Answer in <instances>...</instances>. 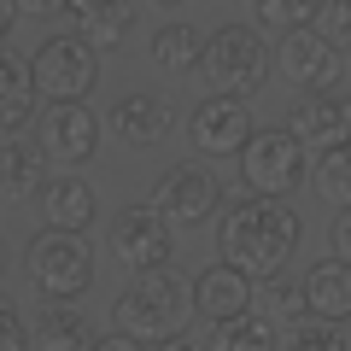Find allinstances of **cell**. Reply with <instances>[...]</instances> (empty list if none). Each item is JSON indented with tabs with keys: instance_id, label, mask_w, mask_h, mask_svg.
<instances>
[{
	"instance_id": "1",
	"label": "cell",
	"mask_w": 351,
	"mask_h": 351,
	"mask_svg": "<svg viewBox=\"0 0 351 351\" xmlns=\"http://www.w3.org/2000/svg\"><path fill=\"white\" fill-rule=\"evenodd\" d=\"M217 246H223L228 263H240L246 276L269 281L287 269V258L299 252V217H293L287 199H263V193H252V199L228 205L223 223H217Z\"/></svg>"
},
{
	"instance_id": "2",
	"label": "cell",
	"mask_w": 351,
	"mask_h": 351,
	"mask_svg": "<svg viewBox=\"0 0 351 351\" xmlns=\"http://www.w3.org/2000/svg\"><path fill=\"white\" fill-rule=\"evenodd\" d=\"M188 316H193V287H182L170 269H135L129 287L112 299V328L147 339V346L176 339Z\"/></svg>"
},
{
	"instance_id": "3",
	"label": "cell",
	"mask_w": 351,
	"mask_h": 351,
	"mask_svg": "<svg viewBox=\"0 0 351 351\" xmlns=\"http://www.w3.org/2000/svg\"><path fill=\"white\" fill-rule=\"evenodd\" d=\"M29 287L41 299H59V304H76L88 287H94V246L88 234H71V228H41L29 240Z\"/></svg>"
},
{
	"instance_id": "4",
	"label": "cell",
	"mask_w": 351,
	"mask_h": 351,
	"mask_svg": "<svg viewBox=\"0 0 351 351\" xmlns=\"http://www.w3.org/2000/svg\"><path fill=\"white\" fill-rule=\"evenodd\" d=\"M205 88L211 94H258L269 82V41L258 36V24H223L211 29V47H205V64H199Z\"/></svg>"
},
{
	"instance_id": "5",
	"label": "cell",
	"mask_w": 351,
	"mask_h": 351,
	"mask_svg": "<svg viewBox=\"0 0 351 351\" xmlns=\"http://www.w3.org/2000/svg\"><path fill=\"white\" fill-rule=\"evenodd\" d=\"M29 71H36V88L47 106H64V100H88V88L100 82V47L88 36H47L36 47V59H29Z\"/></svg>"
},
{
	"instance_id": "6",
	"label": "cell",
	"mask_w": 351,
	"mask_h": 351,
	"mask_svg": "<svg viewBox=\"0 0 351 351\" xmlns=\"http://www.w3.org/2000/svg\"><path fill=\"white\" fill-rule=\"evenodd\" d=\"M240 176H246V188L263 193V199H287L304 182V141L293 135L287 123L258 129V135L246 141V152H240Z\"/></svg>"
},
{
	"instance_id": "7",
	"label": "cell",
	"mask_w": 351,
	"mask_h": 351,
	"mask_svg": "<svg viewBox=\"0 0 351 351\" xmlns=\"http://www.w3.org/2000/svg\"><path fill=\"white\" fill-rule=\"evenodd\" d=\"M152 211L170 228H205L217 211H223V182L199 164H170V170L152 182Z\"/></svg>"
},
{
	"instance_id": "8",
	"label": "cell",
	"mask_w": 351,
	"mask_h": 351,
	"mask_svg": "<svg viewBox=\"0 0 351 351\" xmlns=\"http://www.w3.org/2000/svg\"><path fill=\"white\" fill-rule=\"evenodd\" d=\"M252 135H258V123L240 94H205L188 117V141L199 158H240Z\"/></svg>"
},
{
	"instance_id": "9",
	"label": "cell",
	"mask_w": 351,
	"mask_h": 351,
	"mask_svg": "<svg viewBox=\"0 0 351 351\" xmlns=\"http://www.w3.org/2000/svg\"><path fill=\"white\" fill-rule=\"evenodd\" d=\"M112 258L123 269H170V252H176V234L152 205H123L112 217V234H106Z\"/></svg>"
},
{
	"instance_id": "10",
	"label": "cell",
	"mask_w": 351,
	"mask_h": 351,
	"mask_svg": "<svg viewBox=\"0 0 351 351\" xmlns=\"http://www.w3.org/2000/svg\"><path fill=\"white\" fill-rule=\"evenodd\" d=\"M36 141L47 147L53 164L64 170H82L94 152H100V117L88 112V100H64V106H47L36 123Z\"/></svg>"
},
{
	"instance_id": "11",
	"label": "cell",
	"mask_w": 351,
	"mask_h": 351,
	"mask_svg": "<svg viewBox=\"0 0 351 351\" xmlns=\"http://www.w3.org/2000/svg\"><path fill=\"white\" fill-rule=\"evenodd\" d=\"M287 129L316 152L346 147L351 141V94L346 88H304L299 100L287 106Z\"/></svg>"
},
{
	"instance_id": "12",
	"label": "cell",
	"mask_w": 351,
	"mask_h": 351,
	"mask_svg": "<svg viewBox=\"0 0 351 351\" xmlns=\"http://www.w3.org/2000/svg\"><path fill=\"white\" fill-rule=\"evenodd\" d=\"M193 287V316H205V322H234V316H246L252 311V299H258V287H252V276L240 269V263H228V258H217V263H205L199 276L188 281Z\"/></svg>"
},
{
	"instance_id": "13",
	"label": "cell",
	"mask_w": 351,
	"mask_h": 351,
	"mask_svg": "<svg viewBox=\"0 0 351 351\" xmlns=\"http://www.w3.org/2000/svg\"><path fill=\"white\" fill-rule=\"evenodd\" d=\"M281 71L299 88H339L346 47L334 36H322V29H293V36H281Z\"/></svg>"
},
{
	"instance_id": "14",
	"label": "cell",
	"mask_w": 351,
	"mask_h": 351,
	"mask_svg": "<svg viewBox=\"0 0 351 351\" xmlns=\"http://www.w3.org/2000/svg\"><path fill=\"white\" fill-rule=\"evenodd\" d=\"M106 123H112L117 141H129V147H158V141L176 129V106L158 100V94H147V88H129V94L112 100Z\"/></svg>"
},
{
	"instance_id": "15",
	"label": "cell",
	"mask_w": 351,
	"mask_h": 351,
	"mask_svg": "<svg viewBox=\"0 0 351 351\" xmlns=\"http://www.w3.org/2000/svg\"><path fill=\"white\" fill-rule=\"evenodd\" d=\"M100 217V193L94 182L76 170L64 176H47V188H41V223L47 228H71V234H88V223Z\"/></svg>"
},
{
	"instance_id": "16",
	"label": "cell",
	"mask_w": 351,
	"mask_h": 351,
	"mask_svg": "<svg viewBox=\"0 0 351 351\" xmlns=\"http://www.w3.org/2000/svg\"><path fill=\"white\" fill-rule=\"evenodd\" d=\"M47 147L36 135H0V193L29 199V193L47 188Z\"/></svg>"
},
{
	"instance_id": "17",
	"label": "cell",
	"mask_w": 351,
	"mask_h": 351,
	"mask_svg": "<svg viewBox=\"0 0 351 351\" xmlns=\"http://www.w3.org/2000/svg\"><path fill=\"white\" fill-rule=\"evenodd\" d=\"M29 346H36V351H94L100 334H94V322H88L76 304L47 299L36 311V322H29Z\"/></svg>"
},
{
	"instance_id": "18",
	"label": "cell",
	"mask_w": 351,
	"mask_h": 351,
	"mask_svg": "<svg viewBox=\"0 0 351 351\" xmlns=\"http://www.w3.org/2000/svg\"><path fill=\"white\" fill-rule=\"evenodd\" d=\"M304 293H311V316L316 322H351V263L346 258H316L304 269Z\"/></svg>"
},
{
	"instance_id": "19",
	"label": "cell",
	"mask_w": 351,
	"mask_h": 351,
	"mask_svg": "<svg viewBox=\"0 0 351 351\" xmlns=\"http://www.w3.org/2000/svg\"><path fill=\"white\" fill-rule=\"evenodd\" d=\"M64 18L94 47H117L135 29V0H64Z\"/></svg>"
},
{
	"instance_id": "20",
	"label": "cell",
	"mask_w": 351,
	"mask_h": 351,
	"mask_svg": "<svg viewBox=\"0 0 351 351\" xmlns=\"http://www.w3.org/2000/svg\"><path fill=\"white\" fill-rule=\"evenodd\" d=\"M205 29H193V24H158L152 29V41H147V59L158 64L164 76H188V71H199L205 64Z\"/></svg>"
},
{
	"instance_id": "21",
	"label": "cell",
	"mask_w": 351,
	"mask_h": 351,
	"mask_svg": "<svg viewBox=\"0 0 351 351\" xmlns=\"http://www.w3.org/2000/svg\"><path fill=\"white\" fill-rule=\"evenodd\" d=\"M36 100H41L36 71L0 53V129H6V135H24L29 117H36Z\"/></svg>"
},
{
	"instance_id": "22",
	"label": "cell",
	"mask_w": 351,
	"mask_h": 351,
	"mask_svg": "<svg viewBox=\"0 0 351 351\" xmlns=\"http://www.w3.org/2000/svg\"><path fill=\"white\" fill-rule=\"evenodd\" d=\"M211 351H281V322L276 316H234L211 328Z\"/></svg>"
},
{
	"instance_id": "23",
	"label": "cell",
	"mask_w": 351,
	"mask_h": 351,
	"mask_svg": "<svg viewBox=\"0 0 351 351\" xmlns=\"http://www.w3.org/2000/svg\"><path fill=\"white\" fill-rule=\"evenodd\" d=\"M258 311L263 316H276L281 328H299L304 316H311V293H304V276H287V269H281V276H269L258 287Z\"/></svg>"
},
{
	"instance_id": "24",
	"label": "cell",
	"mask_w": 351,
	"mask_h": 351,
	"mask_svg": "<svg viewBox=\"0 0 351 351\" xmlns=\"http://www.w3.org/2000/svg\"><path fill=\"white\" fill-rule=\"evenodd\" d=\"M322 18V0H252V24L263 36H293Z\"/></svg>"
},
{
	"instance_id": "25",
	"label": "cell",
	"mask_w": 351,
	"mask_h": 351,
	"mask_svg": "<svg viewBox=\"0 0 351 351\" xmlns=\"http://www.w3.org/2000/svg\"><path fill=\"white\" fill-rule=\"evenodd\" d=\"M316 193H322L334 211L351 205V141L346 147H328L322 158H316Z\"/></svg>"
},
{
	"instance_id": "26",
	"label": "cell",
	"mask_w": 351,
	"mask_h": 351,
	"mask_svg": "<svg viewBox=\"0 0 351 351\" xmlns=\"http://www.w3.org/2000/svg\"><path fill=\"white\" fill-rule=\"evenodd\" d=\"M281 351H351V334H346V322H299L287 339H281Z\"/></svg>"
},
{
	"instance_id": "27",
	"label": "cell",
	"mask_w": 351,
	"mask_h": 351,
	"mask_svg": "<svg viewBox=\"0 0 351 351\" xmlns=\"http://www.w3.org/2000/svg\"><path fill=\"white\" fill-rule=\"evenodd\" d=\"M316 24H322V36H334L351 53V0H322V18Z\"/></svg>"
},
{
	"instance_id": "28",
	"label": "cell",
	"mask_w": 351,
	"mask_h": 351,
	"mask_svg": "<svg viewBox=\"0 0 351 351\" xmlns=\"http://www.w3.org/2000/svg\"><path fill=\"white\" fill-rule=\"evenodd\" d=\"M0 351H36V346H29V334H24V316L12 311L6 293H0Z\"/></svg>"
},
{
	"instance_id": "29",
	"label": "cell",
	"mask_w": 351,
	"mask_h": 351,
	"mask_svg": "<svg viewBox=\"0 0 351 351\" xmlns=\"http://www.w3.org/2000/svg\"><path fill=\"white\" fill-rule=\"evenodd\" d=\"M94 351H152L147 339H135V334H123V328H112V334H100V346Z\"/></svg>"
},
{
	"instance_id": "30",
	"label": "cell",
	"mask_w": 351,
	"mask_h": 351,
	"mask_svg": "<svg viewBox=\"0 0 351 351\" xmlns=\"http://www.w3.org/2000/svg\"><path fill=\"white\" fill-rule=\"evenodd\" d=\"M328 240H334V258H346V263H351V205L334 217V234H328Z\"/></svg>"
},
{
	"instance_id": "31",
	"label": "cell",
	"mask_w": 351,
	"mask_h": 351,
	"mask_svg": "<svg viewBox=\"0 0 351 351\" xmlns=\"http://www.w3.org/2000/svg\"><path fill=\"white\" fill-rule=\"evenodd\" d=\"M24 12H36V18H47V12H64V0H18Z\"/></svg>"
},
{
	"instance_id": "32",
	"label": "cell",
	"mask_w": 351,
	"mask_h": 351,
	"mask_svg": "<svg viewBox=\"0 0 351 351\" xmlns=\"http://www.w3.org/2000/svg\"><path fill=\"white\" fill-rule=\"evenodd\" d=\"M152 351H211V346H193L188 334H176V339H164V346H152Z\"/></svg>"
},
{
	"instance_id": "33",
	"label": "cell",
	"mask_w": 351,
	"mask_h": 351,
	"mask_svg": "<svg viewBox=\"0 0 351 351\" xmlns=\"http://www.w3.org/2000/svg\"><path fill=\"white\" fill-rule=\"evenodd\" d=\"M12 18H18V0H0V41H6V29H12Z\"/></svg>"
},
{
	"instance_id": "34",
	"label": "cell",
	"mask_w": 351,
	"mask_h": 351,
	"mask_svg": "<svg viewBox=\"0 0 351 351\" xmlns=\"http://www.w3.org/2000/svg\"><path fill=\"white\" fill-rule=\"evenodd\" d=\"M0 269H6V246H0Z\"/></svg>"
},
{
	"instance_id": "35",
	"label": "cell",
	"mask_w": 351,
	"mask_h": 351,
	"mask_svg": "<svg viewBox=\"0 0 351 351\" xmlns=\"http://www.w3.org/2000/svg\"><path fill=\"white\" fill-rule=\"evenodd\" d=\"M158 6H182V0H158Z\"/></svg>"
}]
</instances>
